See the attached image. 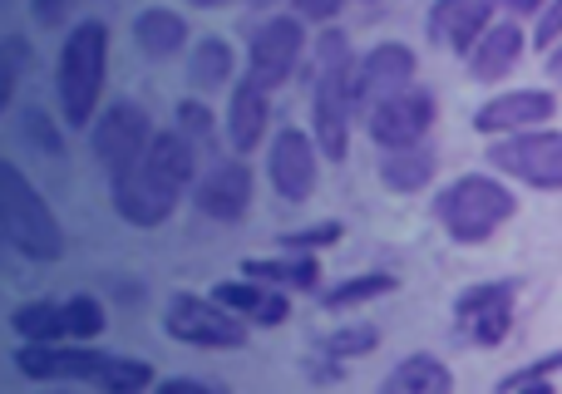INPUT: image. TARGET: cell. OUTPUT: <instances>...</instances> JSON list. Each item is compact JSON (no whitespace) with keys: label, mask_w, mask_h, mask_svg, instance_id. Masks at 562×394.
Instances as JSON below:
<instances>
[{"label":"cell","mask_w":562,"mask_h":394,"mask_svg":"<svg viewBox=\"0 0 562 394\" xmlns=\"http://www.w3.org/2000/svg\"><path fill=\"white\" fill-rule=\"evenodd\" d=\"M213 296L223 301L233 316H243L247 326H286V316H291L286 291L267 286V281H257V277L223 281V286H213Z\"/></svg>","instance_id":"cell-18"},{"label":"cell","mask_w":562,"mask_h":394,"mask_svg":"<svg viewBox=\"0 0 562 394\" xmlns=\"http://www.w3.org/2000/svg\"><path fill=\"white\" fill-rule=\"evenodd\" d=\"M193 202L213 222H243L247 207H252V168H247V158H227V164L207 168L203 178H193Z\"/></svg>","instance_id":"cell-14"},{"label":"cell","mask_w":562,"mask_h":394,"mask_svg":"<svg viewBox=\"0 0 562 394\" xmlns=\"http://www.w3.org/2000/svg\"><path fill=\"white\" fill-rule=\"evenodd\" d=\"M247 5H272V0H247Z\"/></svg>","instance_id":"cell-42"},{"label":"cell","mask_w":562,"mask_h":394,"mask_svg":"<svg viewBox=\"0 0 562 394\" xmlns=\"http://www.w3.org/2000/svg\"><path fill=\"white\" fill-rule=\"evenodd\" d=\"M65 326H69V340H94L104 330V306L94 296L65 301Z\"/></svg>","instance_id":"cell-30"},{"label":"cell","mask_w":562,"mask_h":394,"mask_svg":"<svg viewBox=\"0 0 562 394\" xmlns=\"http://www.w3.org/2000/svg\"><path fill=\"white\" fill-rule=\"evenodd\" d=\"M178 128H183L193 144H207L213 138V109L198 104V99H188V104H178Z\"/></svg>","instance_id":"cell-32"},{"label":"cell","mask_w":562,"mask_h":394,"mask_svg":"<svg viewBox=\"0 0 562 394\" xmlns=\"http://www.w3.org/2000/svg\"><path fill=\"white\" fill-rule=\"evenodd\" d=\"M15 336L25 340H69V326H65V301H25V306L10 316Z\"/></svg>","instance_id":"cell-26"},{"label":"cell","mask_w":562,"mask_h":394,"mask_svg":"<svg viewBox=\"0 0 562 394\" xmlns=\"http://www.w3.org/2000/svg\"><path fill=\"white\" fill-rule=\"evenodd\" d=\"M385 390L390 394H449L454 390V370L445 365L439 356H409V360H400L395 370L385 375Z\"/></svg>","instance_id":"cell-24"},{"label":"cell","mask_w":562,"mask_h":394,"mask_svg":"<svg viewBox=\"0 0 562 394\" xmlns=\"http://www.w3.org/2000/svg\"><path fill=\"white\" fill-rule=\"evenodd\" d=\"M562 40V0H548L543 10H538V30H533V45L553 49Z\"/></svg>","instance_id":"cell-33"},{"label":"cell","mask_w":562,"mask_h":394,"mask_svg":"<svg viewBox=\"0 0 562 394\" xmlns=\"http://www.w3.org/2000/svg\"><path fill=\"white\" fill-rule=\"evenodd\" d=\"M25 134L35 138L40 148H49V154H59V134H55V124L45 119V109H25Z\"/></svg>","instance_id":"cell-34"},{"label":"cell","mask_w":562,"mask_h":394,"mask_svg":"<svg viewBox=\"0 0 562 394\" xmlns=\"http://www.w3.org/2000/svg\"><path fill=\"white\" fill-rule=\"evenodd\" d=\"M395 286H400V277H390V271H366V277H350V281H340V286H330L321 301H326L330 311H346V306H366V301H375V296H390Z\"/></svg>","instance_id":"cell-27"},{"label":"cell","mask_w":562,"mask_h":394,"mask_svg":"<svg viewBox=\"0 0 562 394\" xmlns=\"http://www.w3.org/2000/svg\"><path fill=\"white\" fill-rule=\"evenodd\" d=\"M134 45L144 49L148 59H168V55H178V49L188 45V20L178 15V10H164V5L144 10V15L134 20Z\"/></svg>","instance_id":"cell-23"},{"label":"cell","mask_w":562,"mask_h":394,"mask_svg":"<svg viewBox=\"0 0 562 394\" xmlns=\"http://www.w3.org/2000/svg\"><path fill=\"white\" fill-rule=\"evenodd\" d=\"M380 346V330L375 326H340L326 336V356L330 360H356V356H370V350Z\"/></svg>","instance_id":"cell-28"},{"label":"cell","mask_w":562,"mask_h":394,"mask_svg":"<svg viewBox=\"0 0 562 394\" xmlns=\"http://www.w3.org/2000/svg\"><path fill=\"white\" fill-rule=\"evenodd\" d=\"M15 370L40 385H94L109 394H138L154 385V365H144V360L59 346V340H25V350H15Z\"/></svg>","instance_id":"cell-2"},{"label":"cell","mask_w":562,"mask_h":394,"mask_svg":"<svg viewBox=\"0 0 562 394\" xmlns=\"http://www.w3.org/2000/svg\"><path fill=\"white\" fill-rule=\"evenodd\" d=\"M198 178V144L183 128H168L154 134L134 168L109 178V193H114V212L134 227H158V222L173 217V207L183 202V193Z\"/></svg>","instance_id":"cell-1"},{"label":"cell","mask_w":562,"mask_h":394,"mask_svg":"<svg viewBox=\"0 0 562 394\" xmlns=\"http://www.w3.org/2000/svg\"><path fill=\"white\" fill-rule=\"evenodd\" d=\"M233 69H237V49L227 45L223 35H203V40H198V49H193V59H188V79H193L198 89L227 85V79H233Z\"/></svg>","instance_id":"cell-25"},{"label":"cell","mask_w":562,"mask_h":394,"mask_svg":"<svg viewBox=\"0 0 562 394\" xmlns=\"http://www.w3.org/2000/svg\"><path fill=\"white\" fill-rule=\"evenodd\" d=\"M291 5H296L301 20H336L346 0H291Z\"/></svg>","instance_id":"cell-36"},{"label":"cell","mask_w":562,"mask_h":394,"mask_svg":"<svg viewBox=\"0 0 562 394\" xmlns=\"http://www.w3.org/2000/svg\"><path fill=\"white\" fill-rule=\"evenodd\" d=\"M193 5H207V10H217V5H227V0H193Z\"/></svg>","instance_id":"cell-41"},{"label":"cell","mask_w":562,"mask_h":394,"mask_svg":"<svg viewBox=\"0 0 562 394\" xmlns=\"http://www.w3.org/2000/svg\"><path fill=\"white\" fill-rule=\"evenodd\" d=\"M558 114V94L553 89H508V94L488 99L474 114L479 134H518V128H538Z\"/></svg>","instance_id":"cell-16"},{"label":"cell","mask_w":562,"mask_h":394,"mask_svg":"<svg viewBox=\"0 0 562 394\" xmlns=\"http://www.w3.org/2000/svg\"><path fill=\"white\" fill-rule=\"evenodd\" d=\"M10 99H15V65H10L5 49H0V114L10 109Z\"/></svg>","instance_id":"cell-37"},{"label":"cell","mask_w":562,"mask_h":394,"mask_svg":"<svg viewBox=\"0 0 562 394\" xmlns=\"http://www.w3.org/2000/svg\"><path fill=\"white\" fill-rule=\"evenodd\" d=\"M30 10H35V20H40L45 30H55V25H65V20H69L75 0H30Z\"/></svg>","instance_id":"cell-35"},{"label":"cell","mask_w":562,"mask_h":394,"mask_svg":"<svg viewBox=\"0 0 562 394\" xmlns=\"http://www.w3.org/2000/svg\"><path fill=\"white\" fill-rule=\"evenodd\" d=\"M464 59H469V75H474L479 85H498V79H508L518 69V59H524V30H518V20H498V25H488Z\"/></svg>","instance_id":"cell-19"},{"label":"cell","mask_w":562,"mask_h":394,"mask_svg":"<svg viewBox=\"0 0 562 394\" xmlns=\"http://www.w3.org/2000/svg\"><path fill=\"white\" fill-rule=\"evenodd\" d=\"M164 390H168V394H203L207 385H203V380H168Z\"/></svg>","instance_id":"cell-39"},{"label":"cell","mask_w":562,"mask_h":394,"mask_svg":"<svg viewBox=\"0 0 562 394\" xmlns=\"http://www.w3.org/2000/svg\"><path fill=\"white\" fill-rule=\"evenodd\" d=\"M409 85H415V49L385 40V45L366 49V55L356 59V69H350V104L366 114L380 99L400 94V89H409Z\"/></svg>","instance_id":"cell-11"},{"label":"cell","mask_w":562,"mask_h":394,"mask_svg":"<svg viewBox=\"0 0 562 394\" xmlns=\"http://www.w3.org/2000/svg\"><path fill=\"white\" fill-rule=\"evenodd\" d=\"M0 237L30 261L65 257V227H59V217L35 193V183L15 164H5V158H0Z\"/></svg>","instance_id":"cell-4"},{"label":"cell","mask_w":562,"mask_h":394,"mask_svg":"<svg viewBox=\"0 0 562 394\" xmlns=\"http://www.w3.org/2000/svg\"><path fill=\"white\" fill-rule=\"evenodd\" d=\"M548 79H558V85H562V40L548 49Z\"/></svg>","instance_id":"cell-40"},{"label":"cell","mask_w":562,"mask_h":394,"mask_svg":"<svg viewBox=\"0 0 562 394\" xmlns=\"http://www.w3.org/2000/svg\"><path fill=\"white\" fill-rule=\"evenodd\" d=\"M498 5H504L508 15H538V10H543L548 0H498Z\"/></svg>","instance_id":"cell-38"},{"label":"cell","mask_w":562,"mask_h":394,"mask_svg":"<svg viewBox=\"0 0 562 394\" xmlns=\"http://www.w3.org/2000/svg\"><path fill=\"white\" fill-rule=\"evenodd\" d=\"M435 148L429 144H405V148H385V158H380V183L390 188V193H425L429 183H435Z\"/></svg>","instance_id":"cell-21"},{"label":"cell","mask_w":562,"mask_h":394,"mask_svg":"<svg viewBox=\"0 0 562 394\" xmlns=\"http://www.w3.org/2000/svg\"><path fill=\"white\" fill-rule=\"evenodd\" d=\"M340 222H321V227H306V232H286L281 237V251H316V247H336L340 241Z\"/></svg>","instance_id":"cell-31"},{"label":"cell","mask_w":562,"mask_h":394,"mask_svg":"<svg viewBox=\"0 0 562 394\" xmlns=\"http://www.w3.org/2000/svg\"><path fill=\"white\" fill-rule=\"evenodd\" d=\"M350 40L340 30H326L316 40V94H311V134H316V154L340 164L350 154V124H356V104H350Z\"/></svg>","instance_id":"cell-3"},{"label":"cell","mask_w":562,"mask_h":394,"mask_svg":"<svg viewBox=\"0 0 562 394\" xmlns=\"http://www.w3.org/2000/svg\"><path fill=\"white\" fill-rule=\"evenodd\" d=\"M301 49H306V30H301V15H277L267 20L262 30L247 45V75L267 89H281L291 79V69L301 65Z\"/></svg>","instance_id":"cell-13"},{"label":"cell","mask_w":562,"mask_h":394,"mask_svg":"<svg viewBox=\"0 0 562 394\" xmlns=\"http://www.w3.org/2000/svg\"><path fill=\"white\" fill-rule=\"evenodd\" d=\"M164 330L183 346L198 350H237L247 346V320L233 316L217 296H193V291H178L164 311Z\"/></svg>","instance_id":"cell-7"},{"label":"cell","mask_w":562,"mask_h":394,"mask_svg":"<svg viewBox=\"0 0 562 394\" xmlns=\"http://www.w3.org/2000/svg\"><path fill=\"white\" fill-rule=\"evenodd\" d=\"M148 138H154V124H148V114L134 104V99L109 104L104 114H94V128H89V148H94L99 168H104L109 178L134 168L138 158H144Z\"/></svg>","instance_id":"cell-9"},{"label":"cell","mask_w":562,"mask_h":394,"mask_svg":"<svg viewBox=\"0 0 562 394\" xmlns=\"http://www.w3.org/2000/svg\"><path fill=\"white\" fill-rule=\"evenodd\" d=\"M494 5L498 0H435L429 20H425L429 40L454 49V55H469V49L479 45V35L494 25Z\"/></svg>","instance_id":"cell-17"},{"label":"cell","mask_w":562,"mask_h":394,"mask_svg":"<svg viewBox=\"0 0 562 394\" xmlns=\"http://www.w3.org/2000/svg\"><path fill=\"white\" fill-rule=\"evenodd\" d=\"M104 69H109V30L104 20H85L69 30L65 49H59V109H65L69 128L94 124L99 94H104Z\"/></svg>","instance_id":"cell-6"},{"label":"cell","mask_w":562,"mask_h":394,"mask_svg":"<svg viewBox=\"0 0 562 394\" xmlns=\"http://www.w3.org/2000/svg\"><path fill=\"white\" fill-rule=\"evenodd\" d=\"M488 164L528 188L562 193V134H553V128H518V134L498 138L488 148Z\"/></svg>","instance_id":"cell-8"},{"label":"cell","mask_w":562,"mask_h":394,"mask_svg":"<svg viewBox=\"0 0 562 394\" xmlns=\"http://www.w3.org/2000/svg\"><path fill=\"white\" fill-rule=\"evenodd\" d=\"M518 281H479L454 301V320L474 346H498L514 330Z\"/></svg>","instance_id":"cell-12"},{"label":"cell","mask_w":562,"mask_h":394,"mask_svg":"<svg viewBox=\"0 0 562 394\" xmlns=\"http://www.w3.org/2000/svg\"><path fill=\"white\" fill-rule=\"evenodd\" d=\"M267 178H272L277 198L286 202H306L316 193V138L301 128H281L267 154Z\"/></svg>","instance_id":"cell-15"},{"label":"cell","mask_w":562,"mask_h":394,"mask_svg":"<svg viewBox=\"0 0 562 394\" xmlns=\"http://www.w3.org/2000/svg\"><path fill=\"white\" fill-rule=\"evenodd\" d=\"M267 119H272V89L257 85L252 75H243V85L233 89V104H227V144L247 158L262 144Z\"/></svg>","instance_id":"cell-20"},{"label":"cell","mask_w":562,"mask_h":394,"mask_svg":"<svg viewBox=\"0 0 562 394\" xmlns=\"http://www.w3.org/2000/svg\"><path fill=\"white\" fill-rule=\"evenodd\" d=\"M558 370H562V350H558V356H548V360H533V365L514 370V375H504V380H498V394H524V390H538V394H543L548 380H553Z\"/></svg>","instance_id":"cell-29"},{"label":"cell","mask_w":562,"mask_h":394,"mask_svg":"<svg viewBox=\"0 0 562 394\" xmlns=\"http://www.w3.org/2000/svg\"><path fill=\"white\" fill-rule=\"evenodd\" d=\"M514 212H518V198L488 173L454 178V183L435 198V222L459 241V247H479V241H488Z\"/></svg>","instance_id":"cell-5"},{"label":"cell","mask_w":562,"mask_h":394,"mask_svg":"<svg viewBox=\"0 0 562 394\" xmlns=\"http://www.w3.org/2000/svg\"><path fill=\"white\" fill-rule=\"evenodd\" d=\"M435 94L419 85L400 89V94L380 99L375 109H366V134L375 138L380 148H405V144H425L429 128H435Z\"/></svg>","instance_id":"cell-10"},{"label":"cell","mask_w":562,"mask_h":394,"mask_svg":"<svg viewBox=\"0 0 562 394\" xmlns=\"http://www.w3.org/2000/svg\"><path fill=\"white\" fill-rule=\"evenodd\" d=\"M243 277H257L281 291H316L321 286V261L311 251H281V257H252L243 261Z\"/></svg>","instance_id":"cell-22"}]
</instances>
